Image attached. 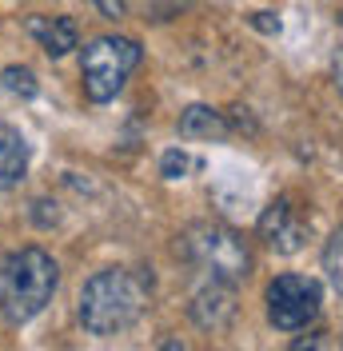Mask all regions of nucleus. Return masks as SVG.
Returning a JSON list of instances; mask_svg holds the SVG:
<instances>
[{
    "label": "nucleus",
    "instance_id": "nucleus-14",
    "mask_svg": "<svg viewBox=\"0 0 343 351\" xmlns=\"http://www.w3.org/2000/svg\"><path fill=\"white\" fill-rule=\"evenodd\" d=\"M32 219H36L40 228L56 223V204H48V199H36V204H32Z\"/></svg>",
    "mask_w": 343,
    "mask_h": 351
},
{
    "label": "nucleus",
    "instance_id": "nucleus-15",
    "mask_svg": "<svg viewBox=\"0 0 343 351\" xmlns=\"http://www.w3.org/2000/svg\"><path fill=\"white\" fill-rule=\"evenodd\" d=\"M92 4H96V8L104 12L108 21H120V16L128 12V0H92Z\"/></svg>",
    "mask_w": 343,
    "mask_h": 351
},
{
    "label": "nucleus",
    "instance_id": "nucleus-1",
    "mask_svg": "<svg viewBox=\"0 0 343 351\" xmlns=\"http://www.w3.org/2000/svg\"><path fill=\"white\" fill-rule=\"evenodd\" d=\"M152 295V280L136 267H104L80 291V324L96 339H112L144 315Z\"/></svg>",
    "mask_w": 343,
    "mask_h": 351
},
{
    "label": "nucleus",
    "instance_id": "nucleus-10",
    "mask_svg": "<svg viewBox=\"0 0 343 351\" xmlns=\"http://www.w3.org/2000/svg\"><path fill=\"white\" fill-rule=\"evenodd\" d=\"M180 136L184 140H224L228 136V120L208 104H192L180 112Z\"/></svg>",
    "mask_w": 343,
    "mask_h": 351
},
{
    "label": "nucleus",
    "instance_id": "nucleus-17",
    "mask_svg": "<svg viewBox=\"0 0 343 351\" xmlns=\"http://www.w3.org/2000/svg\"><path fill=\"white\" fill-rule=\"evenodd\" d=\"M331 80H335V88H340V96H343V48H340V56H335V64H331Z\"/></svg>",
    "mask_w": 343,
    "mask_h": 351
},
{
    "label": "nucleus",
    "instance_id": "nucleus-8",
    "mask_svg": "<svg viewBox=\"0 0 343 351\" xmlns=\"http://www.w3.org/2000/svg\"><path fill=\"white\" fill-rule=\"evenodd\" d=\"M28 36L40 44L52 60L68 56L76 48V40H80L76 21H68V16H28Z\"/></svg>",
    "mask_w": 343,
    "mask_h": 351
},
{
    "label": "nucleus",
    "instance_id": "nucleus-4",
    "mask_svg": "<svg viewBox=\"0 0 343 351\" xmlns=\"http://www.w3.org/2000/svg\"><path fill=\"white\" fill-rule=\"evenodd\" d=\"M136 64H140V44L128 40V36H96V40H88L84 56H80V76H84L88 100L92 104L116 100Z\"/></svg>",
    "mask_w": 343,
    "mask_h": 351
},
{
    "label": "nucleus",
    "instance_id": "nucleus-7",
    "mask_svg": "<svg viewBox=\"0 0 343 351\" xmlns=\"http://www.w3.org/2000/svg\"><path fill=\"white\" fill-rule=\"evenodd\" d=\"M259 240L268 243L276 256H296L303 247V240H307V223L300 219V212L287 199H276L259 216Z\"/></svg>",
    "mask_w": 343,
    "mask_h": 351
},
{
    "label": "nucleus",
    "instance_id": "nucleus-2",
    "mask_svg": "<svg viewBox=\"0 0 343 351\" xmlns=\"http://www.w3.org/2000/svg\"><path fill=\"white\" fill-rule=\"evenodd\" d=\"M60 284V267L44 247H21L12 252L0 267V315L21 328L28 319H36L44 307L52 304Z\"/></svg>",
    "mask_w": 343,
    "mask_h": 351
},
{
    "label": "nucleus",
    "instance_id": "nucleus-16",
    "mask_svg": "<svg viewBox=\"0 0 343 351\" xmlns=\"http://www.w3.org/2000/svg\"><path fill=\"white\" fill-rule=\"evenodd\" d=\"M259 32H279V21H272V12H256V21H252Z\"/></svg>",
    "mask_w": 343,
    "mask_h": 351
},
{
    "label": "nucleus",
    "instance_id": "nucleus-6",
    "mask_svg": "<svg viewBox=\"0 0 343 351\" xmlns=\"http://www.w3.org/2000/svg\"><path fill=\"white\" fill-rule=\"evenodd\" d=\"M232 287L236 284H228V280H212V284H204L200 291H196L192 304H188V315H192L196 328L212 331V335L232 328V319H236V311H239Z\"/></svg>",
    "mask_w": 343,
    "mask_h": 351
},
{
    "label": "nucleus",
    "instance_id": "nucleus-11",
    "mask_svg": "<svg viewBox=\"0 0 343 351\" xmlns=\"http://www.w3.org/2000/svg\"><path fill=\"white\" fill-rule=\"evenodd\" d=\"M323 276L343 295V228H335L331 240L323 243Z\"/></svg>",
    "mask_w": 343,
    "mask_h": 351
},
{
    "label": "nucleus",
    "instance_id": "nucleus-5",
    "mask_svg": "<svg viewBox=\"0 0 343 351\" xmlns=\"http://www.w3.org/2000/svg\"><path fill=\"white\" fill-rule=\"evenodd\" d=\"M323 307V291L311 276H276L268 284V319L279 331H300L316 324Z\"/></svg>",
    "mask_w": 343,
    "mask_h": 351
},
{
    "label": "nucleus",
    "instance_id": "nucleus-13",
    "mask_svg": "<svg viewBox=\"0 0 343 351\" xmlns=\"http://www.w3.org/2000/svg\"><path fill=\"white\" fill-rule=\"evenodd\" d=\"M192 168H200V160H192V156L180 152V148L164 152V160H160V176H164V180H180V176L192 172Z\"/></svg>",
    "mask_w": 343,
    "mask_h": 351
},
{
    "label": "nucleus",
    "instance_id": "nucleus-12",
    "mask_svg": "<svg viewBox=\"0 0 343 351\" xmlns=\"http://www.w3.org/2000/svg\"><path fill=\"white\" fill-rule=\"evenodd\" d=\"M0 80H4V88H8L12 96H21V100H32V96H36V76H32L28 68H16V64L4 68Z\"/></svg>",
    "mask_w": 343,
    "mask_h": 351
},
{
    "label": "nucleus",
    "instance_id": "nucleus-18",
    "mask_svg": "<svg viewBox=\"0 0 343 351\" xmlns=\"http://www.w3.org/2000/svg\"><path fill=\"white\" fill-rule=\"evenodd\" d=\"M340 21H343V16H340Z\"/></svg>",
    "mask_w": 343,
    "mask_h": 351
},
{
    "label": "nucleus",
    "instance_id": "nucleus-9",
    "mask_svg": "<svg viewBox=\"0 0 343 351\" xmlns=\"http://www.w3.org/2000/svg\"><path fill=\"white\" fill-rule=\"evenodd\" d=\"M28 176V144L16 128L0 124V192L16 188Z\"/></svg>",
    "mask_w": 343,
    "mask_h": 351
},
{
    "label": "nucleus",
    "instance_id": "nucleus-3",
    "mask_svg": "<svg viewBox=\"0 0 343 351\" xmlns=\"http://www.w3.org/2000/svg\"><path fill=\"white\" fill-rule=\"evenodd\" d=\"M180 243H184V256H188L200 271H208L212 280L244 284L248 271H252V252H248L244 240H239L232 228H224V223H192Z\"/></svg>",
    "mask_w": 343,
    "mask_h": 351
}]
</instances>
